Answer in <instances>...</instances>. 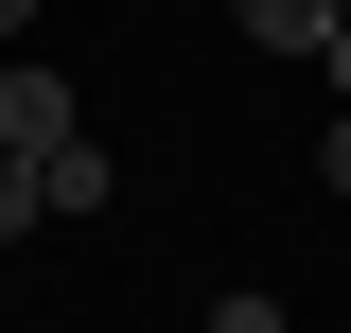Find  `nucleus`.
I'll use <instances>...</instances> for the list:
<instances>
[{
  "instance_id": "obj_8",
  "label": "nucleus",
  "mask_w": 351,
  "mask_h": 333,
  "mask_svg": "<svg viewBox=\"0 0 351 333\" xmlns=\"http://www.w3.org/2000/svg\"><path fill=\"white\" fill-rule=\"evenodd\" d=\"M0 36H36V0H0Z\"/></svg>"
},
{
  "instance_id": "obj_4",
  "label": "nucleus",
  "mask_w": 351,
  "mask_h": 333,
  "mask_svg": "<svg viewBox=\"0 0 351 333\" xmlns=\"http://www.w3.org/2000/svg\"><path fill=\"white\" fill-rule=\"evenodd\" d=\"M18 228H36V175H18V158H0V246H18Z\"/></svg>"
},
{
  "instance_id": "obj_6",
  "label": "nucleus",
  "mask_w": 351,
  "mask_h": 333,
  "mask_svg": "<svg viewBox=\"0 0 351 333\" xmlns=\"http://www.w3.org/2000/svg\"><path fill=\"white\" fill-rule=\"evenodd\" d=\"M316 175H334V193H351V106H334V140H316Z\"/></svg>"
},
{
  "instance_id": "obj_9",
  "label": "nucleus",
  "mask_w": 351,
  "mask_h": 333,
  "mask_svg": "<svg viewBox=\"0 0 351 333\" xmlns=\"http://www.w3.org/2000/svg\"><path fill=\"white\" fill-rule=\"evenodd\" d=\"M334 18H351V0H334Z\"/></svg>"
},
{
  "instance_id": "obj_2",
  "label": "nucleus",
  "mask_w": 351,
  "mask_h": 333,
  "mask_svg": "<svg viewBox=\"0 0 351 333\" xmlns=\"http://www.w3.org/2000/svg\"><path fill=\"white\" fill-rule=\"evenodd\" d=\"M123 193V158H106V140H71V158H36V210H106Z\"/></svg>"
},
{
  "instance_id": "obj_5",
  "label": "nucleus",
  "mask_w": 351,
  "mask_h": 333,
  "mask_svg": "<svg viewBox=\"0 0 351 333\" xmlns=\"http://www.w3.org/2000/svg\"><path fill=\"white\" fill-rule=\"evenodd\" d=\"M211 333H281V298H211Z\"/></svg>"
},
{
  "instance_id": "obj_3",
  "label": "nucleus",
  "mask_w": 351,
  "mask_h": 333,
  "mask_svg": "<svg viewBox=\"0 0 351 333\" xmlns=\"http://www.w3.org/2000/svg\"><path fill=\"white\" fill-rule=\"evenodd\" d=\"M228 18H246L263 53H334V0H228Z\"/></svg>"
},
{
  "instance_id": "obj_7",
  "label": "nucleus",
  "mask_w": 351,
  "mask_h": 333,
  "mask_svg": "<svg viewBox=\"0 0 351 333\" xmlns=\"http://www.w3.org/2000/svg\"><path fill=\"white\" fill-rule=\"evenodd\" d=\"M316 71H334V106H351V18H334V53H316Z\"/></svg>"
},
{
  "instance_id": "obj_1",
  "label": "nucleus",
  "mask_w": 351,
  "mask_h": 333,
  "mask_svg": "<svg viewBox=\"0 0 351 333\" xmlns=\"http://www.w3.org/2000/svg\"><path fill=\"white\" fill-rule=\"evenodd\" d=\"M71 140H88V123H71V88H53L36 53H18V71H0V158L36 175V158H71Z\"/></svg>"
}]
</instances>
